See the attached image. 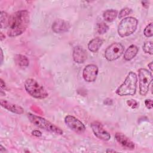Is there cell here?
<instances>
[{"label": "cell", "instance_id": "obj_5", "mask_svg": "<svg viewBox=\"0 0 153 153\" xmlns=\"http://www.w3.org/2000/svg\"><path fill=\"white\" fill-rule=\"evenodd\" d=\"M137 25L138 21L135 17H126L120 22L118 26V33L121 37L128 36L136 31Z\"/></svg>", "mask_w": 153, "mask_h": 153}, {"label": "cell", "instance_id": "obj_25", "mask_svg": "<svg viewBox=\"0 0 153 153\" xmlns=\"http://www.w3.org/2000/svg\"><path fill=\"white\" fill-rule=\"evenodd\" d=\"M145 104L146 107L149 109H151L153 107L152 100L151 99H146L145 101Z\"/></svg>", "mask_w": 153, "mask_h": 153}, {"label": "cell", "instance_id": "obj_18", "mask_svg": "<svg viewBox=\"0 0 153 153\" xmlns=\"http://www.w3.org/2000/svg\"><path fill=\"white\" fill-rule=\"evenodd\" d=\"M14 60L16 64L22 68L27 67L29 64V61L27 57L22 54L16 55L14 57Z\"/></svg>", "mask_w": 153, "mask_h": 153}, {"label": "cell", "instance_id": "obj_24", "mask_svg": "<svg viewBox=\"0 0 153 153\" xmlns=\"http://www.w3.org/2000/svg\"><path fill=\"white\" fill-rule=\"evenodd\" d=\"M127 104L128 106L131 107L132 109H135L139 106V103L137 101H136L134 99H130L128 100L127 101Z\"/></svg>", "mask_w": 153, "mask_h": 153}, {"label": "cell", "instance_id": "obj_32", "mask_svg": "<svg viewBox=\"0 0 153 153\" xmlns=\"http://www.w3.org/2000/svg\"><path fill=\"white\" fill-rule=\"evenodd\" d=\"M106 152H116V151L112 150V149H107Z\"/></svg>", "mask_w": 153, "mask_h": 153}, {"label": "cell", "instance_id": "obj_26", "mask_svg": "<svg viewBox=\"0 0 153 153\" xmlns=\"http://www.w3.org/2000/svg\"><path fill=\"white\" fill-rule=\"evenodd\" d=\"M32 135L36 136V137H40L42 136V133L38 130H35L32 131Z\"/></svg>", "mask_w": 153, "mask_h": 153}, {"label": "cell", "instance_id": "obj_16", "mask_svg": "<svg viewBox=\"0 0 153 153\" xmlns=\"http://www.w3.org/2000/svg\"><path fill=\"white\" fill-rule=\"evenodd\" d=\"M138 48L134 45H131L128 47L124 54V59L126 60L129 61L133 59L138 53Z\"/></svg>", "mask_w": 153, "mask_h": 153}, {"label": "cell", "instance_id": "obj_3", "mask_svg": "<svg viewBox=\"0 0 153 153\" xmlns=\"http://www.w3.org/2000/svg\"><path fill=\"white\" fill-rule=\"evenodd\" d=\"M29 121L38 128H42L45 131L50 133L61 135L63 134V131L57 126L51 123L47 120L41 117L36 115L35 114L28 113L27 115Z\"/></svg>", "mask_w": 153, "mask_h": 153}, {"label": "cell", "instance_id": "obj_19", "mask_svg": "<svg viewBox=\"0 0 153 153\" xmlns=\"http://www.w3.org/2000/svg\"><path fill=\"white\" fill-rule=\"evenodd\" d=\"M10 19V16H9V15L7 13L4 11L1 12V14H0L1 29L6 28L7 27H8Z\"/></svg>", "mask_w": 153, "mask_h": 153}, {"label": "cell", "instance_id": "obj_9", "mask_svg": "<svg viewBox=\"0 0 153 153\" xmlns=\"http://www.w3.org/2000/svg\"><path fill=\"white\" fill-rule=\"evenodd\" d=\"M91 128L94 135L99 139L103 140H109L111 139L110 134L103 128L102 125L97 121L91 124Z\"/></svg>", "mask_w": 153, "mask_h": 153}, {"label": "cell", "instance_id": "obj_23", "mask_svg": "<svg viewBox=\"0 0 153 153\" xmlns=\"http://www.w3.org/2000/svg\"><path fill=\"white\" fill-rule=\"evenodd\" d=\"M131 9L129 8H123L120 11V13L118 14V18L119 19H121L127 15H128L129 14H130L131 13Z\"/></svg>", "mask_w": 153, "mask_h": 153}, {"label": "cell", "instance_id": "obj_12", "mask_svg": "<svg viewBox=\"0 0 153 153\" xmlns=\"http://www.w3.org/2000/svg\"><path fill=\"white\" fill-rule=\"evenodd\" d=\"M115 138L116 140L124 148L131 150L134 149V143L124 134L121 133H116L115 135Z\"/></svg>", "mask_w": 153, "mask_h": 153}, {"label": "cell", "instance_id": "obj_1", "mask_svg": "<svg viewBox=\"0 0 153 153\" xmlns=\"http://www.w3.org/2000/svg\"><path fill=\"white\" fill-rule=\"evenodd\" d=\"M29 22V14L26 10L18 11L10 17L7 34L11 37L22 34Z\"/></svg>", "mask_w": 153, "mask_h": 153}, {"label": "cell", "instance_id": "obj_14", "mask_svg": "<svg viewBox=\"0 0 153 153\" xmlns=\"http://www.w3.org/2000/svg\"><path fill=\"white\" fill-rule=\"evenodd\" d=\"M1 105L5 109L9 111L17 114H22L24 112V109L20 106L9 102L5 100H1Z\"/></svg>", "mask_w": 153, "mask_h": 153}, {"label": "cell", "instance_id": "obj_27", "mask_svg": "<svg viewBox=\"0 0 153 153\" xmlns=\"http://www.w3.org/2000/svg\"><path fill=\"white\" fill-rule=\"evenodd\" d=\"M142 4L143 7H144L145 8H148L149 7L148 1H142Z\"/></svg>", "mask_w": 153, "mask_h": 153}, {"label": "cell", "instance_id": "obj_4", "mask_svg": "<svg viewBox=\"0 0 153 153\" xmlns=\"http://www.w3.org/2000/svg\"><path fill=\"white\" fill-rule=\"evenodd\" d=\"M25 88L29 95L36 99H45L48 96L47 90L32 78H28L25 81Z\"/></svg>", "mask_w": 153, "mask_h": 153}, {"label": "cell", "instance_id": "obj_7", "mask_svg": "<svg viewBox=\"0 0 153 153\" xmlns=\"http://www.w3.org/2000/svg\"><path fill=\"white\" fill-rule=\"evenodd\" d=\"M124 50V46L121 43L114 42L105 50V57L108 61H115L123 54Z\"/></svg>", "mask_w": 153, "mask_h": 153}, {"label": "cell", "instance_id": "obj_2", "mask_svg": "<svg viewBox=\"0 0 153 153\" xmlns=\"http://www.w3.org/2000/svg\"><path fill=\"white\" fill-rule=\"evenodd\" d=\"M137 82L136 74L132 71L130 72L123 83L116 90V93L120 96L134 95L136 91Z\"/></svg>", "mask_w": 153, "mask_h": 153}, {"label": "cell", "instance_id": "obj_13", "mask_svg": "<svg viewBox=\"0 0 153 153\" xmlns=\"http://www.w3.org/2000/svg\"><path fill=\"white\" fill-rule=\"evenodd\" d=\"M52 30L57 33L67 32L70 28V25L66 21L62 19L56 20L52 25Z\"/></svg>", "mask_w": 153, "mask_h": 153}, {"label": "cell", "instance_id": "obj_10", "mask_svg": "<svg viewBox=\"0 0 153 153\" xmlns=\"http://www.w3.org/2000/svg\"><path fill=\"white\" fill-rule=\"evenodd\" d=\"M98 68L96 65L90 64L87 65L83 69L82 76L87 82H94L97 76Z\"/></svg>", "mask_w": 153, "mask_h": 153}, {"label": "cell", "instance_id": "obj_30", "mask_svg": "<svg viewBox=\"0 0 153 153\" xmlns=\"http://www.w3.org/2000/svg\"><path fill=\"white\" fill-rule=\"evenodd\" d=\"M0 148H0V152H5V151H6V149H5V148H4L2 145H1Z\"/></svg>", "mask_w": 153, "mask_h": 153}, {"label": "cell", "instance_id": "obj_17", "mask_svg": "<svg viewBox=\"0 0 153 153\" xmlns=\"http://www.w3.org/2000/svg\"><path fill=\"white\" fill-rule=\"evenodd\" d=\"M118 15V11L114 9L107 10L103 13V19L108 22H113L115 20Z\"/></svg>", "mask_w": 153, "mask_h": 153}, {"label": "cell", "instance_id": "obj_15", "mask_svg": "<svg viewBox=\"0 0 153 153\" xmlns=\"http://www.w3.org/2000/svg\"><path fill=\"white\" fill-rule=\"evenodd\" d=\"M103 40L100 38H95L89 42L88 44V48L90 51L93 53H96L100 48V47L103 44Z\"/></svg>", "mask_w": 153, "mask_h": 153}, {"label": "cell", "instance_id": "obj_20", "mask_svg": "<svg viewBox=\"0 0 153 153\" xmlns=\"http://www.w3.org/2000/svg\"><path fill=\"white\" fill-rule=\"evenodd\" d=\"M109 29V26L104 22L99 23L97 25V31L99 34L105 33Z\"/></svg>", "mask_w": 153, "mask_h": 153}, {"label": "cell", "instance_id": "obj_8", "mask_svg": "<svg viewBox=\"0 0 153 153\" xmlns=\"http://www.w3.org/2000/svg\"><path fill=\"white\" fill-rule=\"evenodd\" d=\"M65 122L68 127L78 134H81L85 130L84 124L78 118L72 115H67L65 118Z\"/></svg>", "mask_w": 153, "mask_h": 153}, {"label": "cell", "instance_id": "obj_31", "mask_svg": "<svg viewBox=\"0 0 153 153\" xmlns=\"http://www.w3.org/2000/svg\"><path fill=\"white\" fill-rule=\"evenodd\" d=\"M1 63H2L3 61V53H2V48H1Z\"/></svg>", "mask_w": 153, "mask_h": 153}, {"label": "cell", "instance_id": "obj_22", "mask_svg": "<svg viewBox=\"0 0 153 153\" xmlns=\"http://www.w3.org/2000/svg\"><path fill=\"white\" fill-rule=\"evenodd\" d=\"M152 29H153V26H152V23H149L148 25L146 26V27L144 29L143 33L145 36L146 37H151L153 36V32H152Z\"/></svg>", "mask_w": 153, "mask_h": 153}, {"label": "cell", "instance_id": "obj_28", "mask_svg": "<svg viewBox=\"0 0 153 153\" xmlns=\"http://www.w3.org/2000/svg\"><path fill=\"white\" fill-rule=\"evenodd\" d=\"M0 81H1V88H4L5 89V88L6 87L5 82L3 81V80L2 79H1Z\"/></svg>", "mask_w": 153, "mask_h": 153}, {"label": "cell", "instance_id": "obj_6", "mask_svg": "<svg viewBox=\"0 0 153 153\" xmlns=\"http://www.w3.org/2000/svg\"><path fill=\"white\" fill-rule=\"evenodd\" d=\"M139 93L142 96H145L149 88V85L152 81L151 72L145 68H140L138 71Z\"/></svg>", "mask_w": 153, "mask_h": 153}, {"label": "cell", "instance_id": "obj_11", "mask_svg": "<svg viewBox=\"0 0 153 153\" xmlns=\"http://www.w3.org/2000/svg\"><path fill=\"white\" fill-rule=\"evenodd\" d=\"M72 57L74 60L77 63H84L87 57L86 51L80 46H76L73 49Z\"/></svg>", "mask_w": 153, "mask_h": 153}, {"label": "cell", "instance_id": "obj_29", "mask_svg": "<svg viewBox=\"0 0 153 153\" xmlns=\"http://www.w3.org/2000/svg\"><path fill=\"white\" fill-rule=\"evenodd\" d=\"M152 65H153L152 62H151L148 64V67H149V68L151 72L152 71Z\"/></svg>", "mask_w": 153, "mask_h": 153}, {"label": "cell", "instance_id": "obj_21", "mask_svg": "<svg viewBox=\"0 0 153 153\" xmlns=\"http://www.w3.org/2000/svg\"><path fill=\"white\" fill-rule=\"evenodd\" d=\"M143 50L145 53H148L151 55L153 54L152 51V41H146L144 43L142 47Z\"/></svg>", "mask_w": 153, "mask_h": 153}]
</instances>
